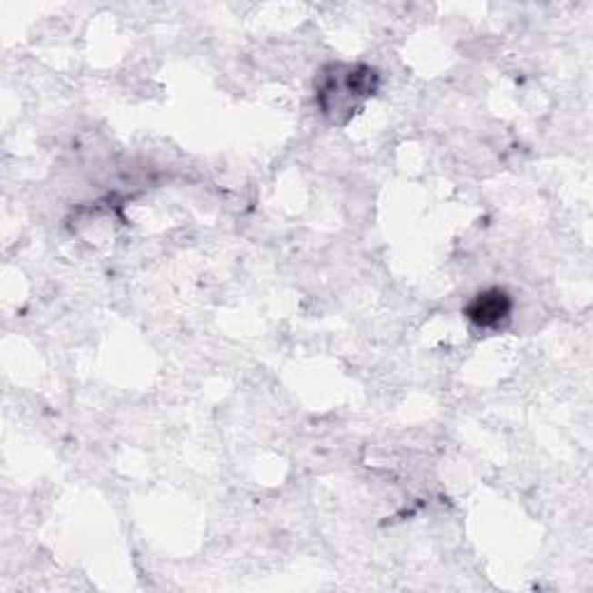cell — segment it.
<instances>
[{
    "label": "cell",
    "mask_w": 593,
    "mask_h": 593,
    "mask_svg": "<svg viewBox=\"0 0 593 593\" xmlns=\"http://www.w3.org/2000/svg\"><path fill=\"white\" fill-rule=\"evenodd\" d=\"M471 317L480 325H497L510 313V302L503 292H485L468 308Z\"/></svg>",
    "instance_id": "cell-1"
}]
</instances>
